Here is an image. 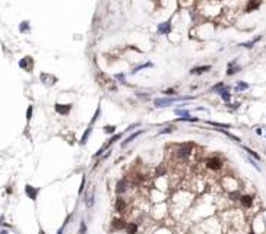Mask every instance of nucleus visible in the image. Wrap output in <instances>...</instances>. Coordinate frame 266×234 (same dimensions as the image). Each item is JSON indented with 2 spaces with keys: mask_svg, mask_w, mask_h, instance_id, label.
Masks as SVG:
<instances>
[{
  "mask_svg": "<svg viewBox=\"0 0 266 234\" xmlns=\"http://www.w3.org/2000/svg\"><path fill=\"white\" fill-rule=\"evenodd\" d=\"M183 100H192V97H180V98H157L154 101L155 107H167L174 104L175 101H183Z\"/></svg>",
  "mask_w": 266,
  "mask_h": 234,
  "instance_id": "f257e3e1",
  "label": "nucleus"
},
{
  "mask_svg": "<svg viewBox=\"0 0 266 234\" xmlns=\"http://www.w3.org/2000/svg\"><path fill=\"white\" fill-rule=\"evenodd\" d=\"M190 152H192V145H189V143H184V145H180L179 148H177V157H179L180 159H186L190 157Z\"/></svg>",
  "mask_w": 266,
  "mask_h": 234,
  "instance_id": "f03ea898",
  "label": "nucleus"
},
{
  "mask_svg": "<svg viewBox=\"0 0 266 234\" xmlns=\"http://www.w3.org/2000/svg\"><path fill=\"white\" fill-rule=\"evenodd\" d=\"M56 111L59 114H63V116H67L72 110V104H56Z\"/></svg>",
  "mask_w": 266,
  "mask_h": 234,
  "instance_id": "7ed1b4c3",
  "label": "nucleus"
},
{
  "mask_svg": "<svg viewBox=\"0 0 266 234\" xmlns=\"http://www.w3.org/2000/svg\"><path fill=\"white\" fill-rule=\"evenodd\" d=\"M206 167L211 168V170H219L222 167V163H221V159H218V158H209L206 161Z\"/></svg>",
  "mask_w": 266,
  "mask_h": 234,
  "instance_id": "20e7f679",
  "label": "nucleus"
},
{
  "mask_svg": "<svg viewBox=\"0 0 266 234\" xmlns=\"http://www.w3.org/2000/svg\"><path fill=\"white\" fill-rule=\"evenodd\" d=\"M25 193H27V196H28L31 201H35L37 196H38V189L37 187H32L31 184H27V186H25Z\"/></svg>",
  "mask_w": 266,
  "mask_h": 234,
  "instance_id": "39448f33",
  "label": "nucleus"
},
{
  "mask_svg": "<svg viewBox=\"0 0 266 234\" xmlns=\"http://www.w3.org/2000/svg\"><path fill=\"white\" fill-rule=\"evenodd\" d=\"M19 67L21 69H25V70H29L32 67V59L31 57H23L19 61Z\"/></svg>",
  "mask_w": 266,
  "mask_h": 234,
  "instance_id": "423d86ee",
  "label": "nucleus"
},
{
  "mask_svg": "<svg viewBox=\"0 0 266 234\" xmlns=\"http://www.w3.org/2000/svg\"><path fill=\"white\" fill-rule=\"evenodd\" d=\"M171 29V25H170V21L168 22H162L158 25V32L159 34H168Z\"/></svg>",
  "mask_w": 266,
  "mask_h": 234,
  "instance_id": "0eeeda50",
  "label": "nucleus"
},
{
  "mask_svg": "<svg viewBox=\"0 0 266 234\" xmlns=\"http://www.w3.org/2000/svg\"><path fill=\"white\" fill-rule=\"evenodd\" d=\"M208 70H211V66H199V67H193L190 70V73L192 75H200V73H205Z\"/></svg>",
  "mask_w": 266,
  "mask_h": 234,
  "instance_id": "6e6552de",
  "label": "nucleus"
},
{
  "mask_svg": "<svg viewBox=\"0 0 266 234\" xmlns=\"http://www.w3.org/2000/svg\"><path fill=\"white\" fill-rule=\"evenodd\" d=\"M142 133H145V130H137V132H135V133H133V135H130V136H129L127 139H126V141H124V142H123L121 145H123V146L129 145L130 142H133V141H135V139H136V138L139 136V135H142Z\"/></svg>",
  "mask_w": 266,
  "mask_h": 234,
  "instance_id": "1a4fd4ad",
  "label": "nucleus"
},
{
  "mask_svg": "<svg viewBox=\"0 0 266 234\" xmlns=\"http://www.w3.org/2000/svg\"><path fill=\"white\" fill-rule=\"evenodd\" d=\"M85 203H86L88 208H92V205H94V190L88 192L85 195Z\"/></svg>",
  "mask_w": 266,
  "mask_h": 234,
  "instance_id": "9d476101",
  "label": "nucleus"
},
{
  "mask_svg": "<svg viewBox=\"0 0 266 234\" xmlns=\"http://www.w3.org/2000/svg\"><path fill=\"white\" fill-rule=\"evenodd\" d=\"M113 227L116 228V230H123V228H126V223H124V219H121V218H116L113 221Z\"/></svg>",
  "mask_w": 266,
  "mask_h": 234,
  "instance_id": "9b49d317",
  "label": "nucleus"
},
{
  "mask_svg": "<svg viewBox=\"0 0 266 234\" xmlns=\"http://www.w3.org/2000/svg\"><path fill=\"white\" fill-rule=\"evenodd\" d=\"M240 70V66H237L235 65V61H231L230 65H228V70H227V75L230 76V75H234L235 72H238Z\"/></svg>",
  "mask_w": 266,
  "mask_h": 234,
  "instance_id": "f8f14e48",
  "label": "nucleus"
},
{
  "mask_svg": "<svg viewBox=\"0 0 266 234\" xmlns=\"http://www.w3.org/2000/svg\"><path fill=\"white\" fill-rule=\"evenodd\" d=\"M240 201H241V203L246 206V208H250L251 206V203H253V199H251V196H249V195H244V196H241L240 198Z\"/></svg>",
  "mask_w": 266,
  "mask_h": 234,
  "instance_id": "ddd939ff",
  "label": "nucleus"
},
{
  "mask_svg": "<svg viewBox=\"0 0 266 234\" xmlns=\"http://www.w3.org/2000/svg\"><path fill=\"white\" fill-rule=\"evenodd\" d=\"M219 94H221V98H222L224 101H230V100H231V94L228 92V88H227V87H225L222 91H219Z\"/></svg>",
  "mask_w": 266,
  "mask_h": 234,
  "instance_id": "4468645a",
  "label": "nucleus"
},
{
  "mask_svg": "<svg viewBox=\"0 0 266 234\" xmlns=\"http://www.w3.org/2000/svg\"><path fill=\"white\" fill-rule=\"evenodd\" d=\"M260 38H262V37L259 35V37H256L255 40H251V41H249V43H243V44H240V47H246V48H251V47L255 45V44H256V43H257V41H259Z\"/></svg>",
  "mask_w": 266,
  "mask_h": 234,
  "instance_id": "2eb2a0df",
  "label": "nucleus"
},
{
  "mask_svg": "<svg viewBox=\"0 0 266 234\" xmlns=\"http://www.w3.org/2000/svg\"><path fill=\"white\" fill-rule=\"evenodd\" d=\"M126 231H127V234H136V231H137V225H136L135 223H130V224L126 225Z\"/></svg>",
  "mask_w": 266,
  "mask_h": 234,
  "instance_id": "dca6fc26",
  "label": "nucleus"
},
{
  "mask_svg": "<svg viewBox=\"0 0 266 234\" xmlns=\"http://www.w3.org/2000/svg\"><path fill=\"white\" fill-rule=\"evenodd\" d=\"M124 208H126L124 201H123V199H117V202H116V211H117V212H123Z\"/></svg>",
  "mask_w": 266,
  "mask_h": 234,
  "instance_id": "f3484780",
  "label": "nucleus"
},
{
  "mask_svg": "<svg viewBox=\"0 0 266 234\" xmlns=\"http://www.w3.org/2000/svg\"><path fill=\"white\" fill-rule=\"evenodd\" d=\"M126 190V180H120L119 183H117V189H116V192L117 193H123Z\"/></svg>",
  "mask_w": 266,
  "mask_h": 234,
  "instance_id": "a211bd4d",
  "label": "nucleus"
},
{
  "mask_svg": "<svg viewBox=\"0 0 266 234\" xmlns=\"http://www.w3.org/2000/svg\"><path fill=\"white\" fill-rule=\"evenodd\" d=\"M19 31H21V32H28V31H29V22H28V21L21 22V25H19Z\"/></svg>",
  "mask_w": 266,
  "mask_h": 234,
  "instance_id": "6ab92c4d",
  "label": "nucleus"
},
{
  "mask_svg": "<svg viewBox=\"0 0 266 234\" xmlns=\"http://www.w3.org/2000/svg\"><path fill=\"white\" fill-rule=\"evenodd\" d=\"M91 130H92V129H91V126H89V127L86 129V132L83 133V136H82V139H81V143H82V145H85V143L88 142V138H89V135H91Z\"/></svg>",
  "mask_w": 266,
  "mask_h": 234,
  "instance_id": "aec40b11",
  "label": "nucleus"
},
{
  "mask_svg": "<svg viewBox=\"0 0 266 234\" xmlns=\"http://www.w3.org/2000/svg\"><path fill=\"white\" fill-rule=\"evenodd\" d=\"M247 88H249V85L246 82H238L237 87H235V91H246Z\"/></svg>",
  "mask_w": 266,
  "mask_h": 234,
  "instance_id": "412c9836",
  "label": "nucleus"
},
{
  "mask_svg": "<svg viewBox=\"0 0 266 234\" xmlns=\"http://www.w3.org/2000/svg\"><path fill=\"white\" fill-rule=\"evenodd\" d=\"M244 151H246V152H249V154H250V155H251L253 158H256V159H260V157H259V155H257V154H256L255 151H251V149H250V148H247V146H244Z\"/></svg>",
  "mask_w": 266,
  "mask_h": 234,
  "instance_id": "4be33fe9",
  "label": "nucleus"
},
{
  "mask_svg": "<svg viewBox=\"0 0 266 234\" xmlns=\"http://www.w3.org/2000/svg\"><path fill=\"white\" fill-rule=\"evenodd\" d=\"M217 130H219V132H222V133H225V135H227V136H230V138H231V139H234L235 142H240V139H238L237 136H234V135H231L230 132H225L224 129H217Z\"/></svg>",
  "mask_w": 266,
  "mask_h": 234,
  "instance_id": "5701e85b",
  "label": "nucleus"
},
{
  "mask_svg": "<svg viewBox=\"0 0 266 234\" xmlns=\"http://www.w3.org/2000/svg\"><path fill=\"white\" fill-rule=\"evenodd\" d=\"M177 116H184V117H189L190 114H189V111H186V110H175L174 111Z\"/></svg>",
  "mask_w": 266,
  "mask_h": 234,
  "instance_id": "b1692460",
  "label": "nucleus"
},
{
  "mask_svg": "<svg viewBox=\"0 0 266 234\" xmlns=\"http://www.w3.org/2000/svg\"><path fill=\"white\" fill-rule=\"evenodd\" d=\"M179 120H180V121H197L199 119H197V117H190V116H189V117H180Z\"/></svg>",
  "mask_w": 266,
  "mask_h": 234,
  "instance_id": "393cba45",
  "label": "nucleus"
},
{
  "mask_svg": "<svg viewBox=\"0 0 266 234\" xmlns=\"http://www.w3.org/2000/svg\"><path fill=\"white\" fill-rule=\"evenodd\" d=\"M70 218H72V215H69V217H67V219L65 221V223H63V225L60 227V230L57 231V234H63V230H65V227L67 225V223H69V219H70Z\"/></svg>",
  "mask_w": 266,
  "mask_h": 234,
  "instance_id": "a878e982",
  "label": "nucleus"
},
{
  "mask_svg": "<svg viewBox=\"0 0 266 234\" xmlns=\"http://www.w3.org/2000/svg\"><path fill=\"white\" fill-rule=\"evenodd\" d=\"M224 88H225V87H224V83H222V82H219L218 85H215V87H213L211 91H218V92H219V91H222Z\"/></svg>",
  "mask_w": 266,
  "mask_h": 234,
  "instance_id": "bb28decb",
  "label": "nucleus"
},
{
  "mask_svg": "<svg viewBox=\"0 0 266 234\" xmlns=\"http://www.w3.org/2000/svg\"><path fill=\"white\" fill-rule=\"evenodd\" d=\"M143 67H152V63H145V65H142V66H139V67H136L132 73H136V72H139V70H142Z\"/></svg>",
  "mask_w": 266,
  "mask_h": 234,
  "instance_id": "cd10ccee",
  "label": "nucleus"
},
{
  "mask_svg": "<svg viewBox=\"0 0 266 234\" xmlns=\"http://www.w3.org/2000/svg\"><path fill=\"white\" fill-rule=\"evenodd\" d=\"M86 233V224H85V221L82 219L81 221V228H79V234H85Z\"/></svg>",
  "mask_w": 266,
  "mask_h": 234,
  "instance_id": "c85d7f7f",
  "label": "nucleus"
},
{
  "mask_svg": "<svg viewBox=\"0 0 266 234\" xmlns=\"http://www.w3.org/2000/svg\"><path fill=\"white\" fill-rule=\"evenodd\" d=\"M212 126H218V127H230V125H222V123H215V121H208Z\"/></svg>",
  "mask_w": 266,
  "mask_h": 234,
  "instance_id": "c756f323",
  "label": "nucleus"
},
{
  "mask_svg": "<svg viewBox=\"0 0 266 234\" xmlns=\"http://www.w3.org/2000/svg\"><path fill=\"white\" fill-rule=\"evenodd\" d=\"M104 132L105 133H114V132H116V127H114V126H105L104 127Z\"/></svg>",
  "mask_w": 266,
  "mask_h": 234,
  "instance_id": "7c9ffc66",
  "label": "nucleus"
},
{
  "mask_svg": "<svg viewBox=\"0 0 266 234\" xmlns=\"http://www.w3.org/2000/svg\"><path fill=\"white\" fill-rule=\"evenodd\" d=\"M31 117H32V105H29V107H28V110H27V120L29 121V120H31Z\"/></svg>",
  "mask_w": 266,
  "mask_h": 234,
  "instance_id": "2f4dec72",
  "label": "nucleus"
},
{
  "mask_svg": "<svg viewBox=\"0 0 266 234\" xmlns=\"http://www.w3.org/2000/svg\"><path fill=\"white\" fill-rule=\"evenodd\" d=\"M85 183H86V179H85V176L82 177V181H81V187H79V193H82L83 192V189H85Z\"/></svg>",
  "mask_w": 266,
  "mask_h": 234,
  "instance_id": "473e14b6",
  "label": "nucleus"
},
{
  "mask_svg": "<svg viewBox=\"0 0 266 234\" xmlns=\"http://www.w3.org/2000/svg\"><path fill=\"white\" fill-rule=\"evenodd\" d=\"M256 7H259V5H257V3H251V5L247 7V12H250L251 9H256Z\"/></svg>",
  "mask_w": 266,
  "mask_h": 234,
  "instance_id": "72a5a7b5",
  "label": "nucleus"
},
{
  "mask_svg": "<svg viewBox=\"0 0 266 234\" xmlns=\"http://www.w3.org/2000/svg\"><path fill=\"white\" fill-rule=\"evenodd\" d=\"M170 132H173V127H167V129H162L159 133L161 135H164V133H170Z\"/></svg>",
  "mask_w": 266,
  "mask_h": 234,
  "instance_id": "f704fd0d",
  "label": "nucleus"
},
{
  "mask_svg": "<svg viewBox=\"0 0 266 234\" xmlns=\"http://www.w3.org/2000/svg\"><path fill=\"white\" fill-rule=\"evenodd\" d=\"M164 94H167V95H173V94H174V89H167Z\"/></svg>",
  "mask_w": 266,
  "mask_h": 234,
  "instance_id": "c9c22d12",
  "label": "nucleus"
},
{
  "mask_svg": "<svg viewBox=\"0 0 266 234\" xmlns=\"http://www.w3.org/2000/svg\"><path fill=\"white\" fill-rule=\"evenodd\" d=\"M0 234H9V233H7L6 230H2V231H0Z\"/></svg>",
  "mask_w": 266,
  "mask_h": 234,
  "instance_id": "e433bc0d",
  "label": "nucleus"
},
{
  "mask_svg": "<svg viewBox=\"0 0 266 234\" xmlns=\"http://www.w3.org/2000/svg\"><path fill=\"white\" fill-rule=\"evenodd\" d=\"M40 234H45V233H44V231H43V230H40Z\"/></svg>",
  "mask_w": 266,
  "mask_h": 234,
  "instance_id": "4c0bfd02",
  "label": "nucleus"
},
{
  "mask_svg": "<svg viewBox=\"0 0 266 234\" xmlns=\"http://www.w3.org/2000/svg\"><path fill=\"white\" fill-rule=\"evenodd\" d=\"M249 234H255V233H253V231H250V233H249Z\"/></svg>",
  "mask_w": 266,
  "mask_h": 234,
  "instance_id": "58836bf2",
  "label": "nucleus"
},
{
  "mask_svg": "<svg viewBox=\"0 0 266 234\" xmlns=\"http://www.w3.org/2000/svg\"><path fill=\"white\" fill-rule=\"evenodd\" d=\"M251 2H253V0H251Z\"/></svg>",
  "mask_w": 266,
  "mask_h": 234,
  "instance_id": "ea45409f",
  "label": "nucleus"
}]
</instances>
